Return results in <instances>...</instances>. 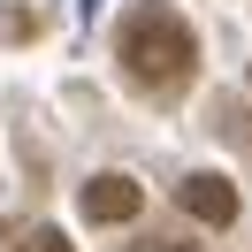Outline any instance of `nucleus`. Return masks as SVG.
Segmentation results:
<instances>
[{
	"label": "nucleus",
	"mask_w": 252,
	"mask_h": 252,
	"mask_svg": "<svg viewBox=\"0 0 252 252\" xmlns=\"http://www.w3.org/2000/svg\"><path fill=\"white\" fill-rule=\"evenodd\" d=\"M115 54H123V69L145 92H176L199 69V38H191V23L176 16L168 0H138L123 16V31H115Z\"/></svg>",
	"instance_id": "1"
},
{
	"label": "nucleus",
	"mask_w": 252,
	"mask_h": 252,
	"mask_svg": "<svg viewBox=\"0 0 252 252\" xmlns=\"http://www.w3.org/2000/svg\"><path fill=\"white\" fill-rule=\"evenodd\" d=\"M176 206H184L191 221H206V229H229L237 221V191H229V176H214V168L184 176V184H176Z\"/></svg>",
	"instance_id": "2"
},
{
	"label": "nucleus",
	"mask_w": 252,
	"mask_h": 252,
	"mask_svg": "<svg viewBox=\"0 0 252 252\" xmlns=\"http://www.w3.org/2000/svg\"><path fill=\"white\" fill-rule=\"evenodd\" d=\"M138 199H145V191L138 184H130V176H92V184H84V221H99V229H115V221H130V214H138Z\"/></svg>",
	"instance_id": "3"
},
{
	"label": "nucleus",
	"mask_w": 252,
	"mask_h": 252,
	"mask_svg": "<svg viewBox=\"0 0 252 252\" xmlns=\"http://www.w3.org/2000/svg\"><path fill=\"white\" fill-rule=\"evenodd\" d=\"M23 252H77V245H69L62 229H46V221H38V229H23Z\"/></svg>",
	"instance_id": "4"
},
{
	"label": "nucleus",
	"mask_w": 252,
	"mask_h": 252,
	"mask_svg": "<svg viewBox=\"0 0 252 252\" xmlns=\"http://www.w3.org/2000/svg\"><path fill=\"white\" fill-rule=\"evenodd\" d=\"M130 252H191V245H176V237H138Z\"/></svg>",
	"instance_id": "5"
}]
</instances>
